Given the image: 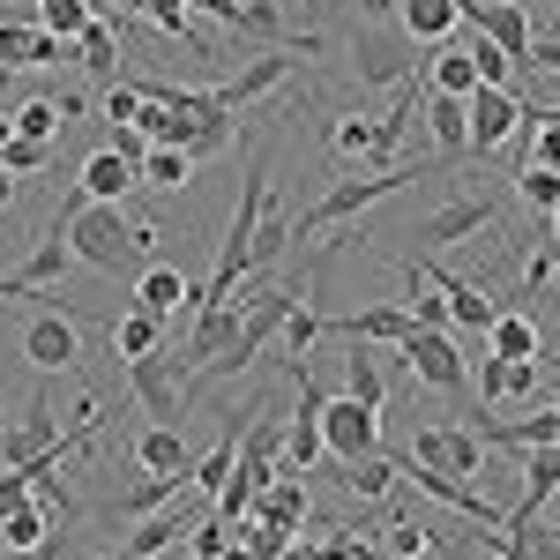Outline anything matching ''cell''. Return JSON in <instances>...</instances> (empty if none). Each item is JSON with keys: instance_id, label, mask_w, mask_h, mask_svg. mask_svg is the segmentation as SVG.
I'll return each mask as SVG.
<instances>
[{"instance_id": "cell-57", "label": "cell", "mask_w": 560, "mask_h": 560, "mask_svg": "<svg viewBox=\"0 0 560 560\" xmlns=\"http://www.w3.org/2000/svg\"><path fill=\"white\" fill-rule=\"evenodd\" d=\"M546 232H553V247H560V210H553V217H546Z\"/></svg>"}, {"instance_id": "cell-42", "label": "cell", "mask_w": 560, "mask_h": 560, "mask_svg": "<svg viewBox=\"0 0 560 560\" xmlns=\"http://www.w3.org/2000/svg\"><path fill=\"white\" fill-rule=\"evenodd\" d=\"M52 165V142H38V135H8V150H0V173H15V179H31Z\"/></svg>"}, {"instance_id": "cell-55", "label": "cell", "mask_w": 560, "mask_h": 560, "mask_svg": "<svg viewBox=\"0 0 560 560\" xmlns=\"http://www.w3.org/2000/svg\"><path fill=\"white\" fill-rule=\"evenodd\" d=\"M8 202H15V173H0V210H8Z\"/></svg>"}, {"instance_id": "cell-59", "label": "cell", "mask_w": 560, "mask_h": 560, "mask_svg": "<svg viewBox=\"0 0 560 560\" xmlns=\"http://www.w3.org/2000/svg\"><path fill=\"white\" fill-rule=\"evenodd\" d=\"M0 90H8V75H0Z\"/></svg>"}, {"instance_id": "cell-15", "label": "cell", "mask_w": 560, "mask_h": 560, "mask_svg": "<svg viewBox=\"0 0 560 560\" xmlns=\"http://www.w3.org/2000/svg\"><path fill=\"white\" fill-rule=\"evenodd\" d=\"M411 269L427 277V284L441 292V300H448V322H464V329H478V337L493 329V314H501V306L486 300V292H478L471 277H456V269H448L441 255H411Z\"/></svg>"}, {"instance_id": "cell-6", "label": "cell", "mask_w": 560, "mask_h": 560, "mask_svg": "<svg viewBox=\"0 0 560 560\" xmlns=\"http://www.w3.org/2000/svg\"><path fill=\"white\" fill-rule=\"evenodd\" d=\"M284 464V419H277V404H255L247 419H240V464H232V486L240 493H261L269 478Z\"/></svg>"}, {"instance_id": "cell-27", "label": "cell", "mask_w": 560, "mask_h": 560, "mask_svg": "<svg viewBox=\"0 0 560 560\" xmlns=\"http://www.w3.org/2000/svg\"><path fill=\"white\" fill-rule=\"evenodd\" d=\"M135 464H142V471H165V478H187V471H195V456H187V427L135 433Z\"/></svg>"}, {"instance_id": "cell-32", "label": "cell", "mask_w": 560, "mask_h": 560, "mask_svg": "<svg viewBox=\"0 0 560 560\" xmlns=\"http://www.w3.org/2000/svg\"><path fill=\"white\" fill-rule=\"evenodd\" d=\"M382 553L388 560H427L433 553V523L411 516V509H396V516H388V530H382Z\"/></svg>"}, {"instance_id": "cell-60", "label": "cell", "mask_w": 560, "mask_h": 560, "mask_svg": "<svg viewBox=\"0 0 560 560\" xmlns=\"http://www.w3.org/2000/svg\"><path fill=\"white\" fill-rule=\"evenodd\" d=\"M90 560H105V553H90Z\"/></svg>"}, {"instance_id": "cell-21", "label": "cell", "mask_w": 560, "mask_h": 560, "mask_svg": "<svg viewBox=\"0 0 560 560\" xmlns=\"http://www.w3.org/2000/svg\"><path fill=\"white\" fill-rule=\"evenodd\" d=\"M486 351H493V359H546V329H538V314H530V306H501L493 329H486Z\"/></svg>"}, {"instance_id": "cell-48", "label": "cell", "mask_w": 560, "mask_h": 560, "mask_svg": "<svg viewBox=\"0 0 560 560\" xmlns=\"http://www.w3.org/2000/svg\"><path fill=\"white\" fill-rule=\"evenodd\" d=\"M135 113H142V83L120 75V83L105 90V120H113V128H135Z\"/></svg>"}, {"instance_id": "cell-13", "label": "cell", "mask_w": 560, "mask_h": 560, "mask_svg": "<svg viewBox=\"0 0 560 560\" xmlns=\"http://www.w3.org/2000/svg\"><path fill=\"white\" fill-rule=\"evenodd\" d=\"M464 105H471V158H493L509 135H523V97H516V90L478 83Z\"/></svg>"}, {"instance_id": "cell-35", "label": "cell", "mask_w": 560, "mask_h": 560, "mask_svg": "<svg viewBox=\"0 0 560 560\" xmlns=\"http://www.w3.org/2000/svg\"><path fill=\"white\" fill-rule=\"evenodd\" d=\"M187 530H195V523L179 516V509H158V516H142V530L128 538V553H135V560H158L173 538H187Z\"/></svg>"}, {"instance_id": "cell-29", "label": "cell", "mask_w": 560, "mask_h": 560, "mask_svg": "<svg viewBox=\"0 0 560 560\" xmlns=\"http://www.w3.org/2000/svg\"><path fill=\"white\" fill-rule=\"evenodd\" d=\"M427 90H441V97H471L478 90V60H471V45H433V68H427Z\"/></svg>"}, {"instance_id": "cell-58", "label": "cell", "mask_w": 560, "mask_h": 560, "mask_svg": "<svg viewBox=\"0 0 560 560\" xmlns=\"http://www.w3.org/2000/svg\"><path fill=\"white\" fill-rule=\"evenodd\" d=\"M509 8H530V0H509Z\"/></svg>"}, {"instance_id": "cell-54", "label": "cell", "mask_w": 560, "mask_h": 560, "mask_svg": "<svg viewBox=\"0 0 560 560\" xmlns=\"http://www.w3.org/2000/svg\"><path fill=\"white\" fill-rule=\"evenodd\" d=\"M388 8H396V0H359V15H366V23H382Z\"/></svg>"}, {"instance_id": "cell-61", "label": "cell", "mask_w": 560, "mask_h": 560, "mask_svg": "<svg viewBox=\"0 0 560 560\" xmlns=\"http://www.w3.org/2000/svg\"><path fill=\"white\" fill-rule=\"evenodd\" d=\"M120 560H135V553H120Z\"/></svg>"}, {"instance_id": "cell-10", "label": "cell", "mask_w": 560, "mask_h": 560, "mask_svg": "<svg viewBox=\"0 0 560 560\" xmlns=\"http://www.w3.org/2000/svg\"><path fill=\"white\" fill-rule=\"evenodd\" d=\"M60 441H68V433H60V411H52V396L38 388V396L23 404V419H8V427H0V471H23L31 456L60 448Z\"/></svg>"}, {"instance_id": "cell-9", "label": "cell", "mask_w": 560, "mask_h": 560, "mask_svg": "<svg viewBox=\"0 0 560 560\" xmlns=\"http://www.w3.org/2000/svg\"><path fill=\"white\" fill-rule=\"evenodd\" d=\"M128 388L158 427H187L179 419V351L158 345V351H142V359H128Z\"/></svg>"}, {"instance_id": "cell-46", "label": "cell", "mask_w": 560, "mask_h": 560, "mask_svg": "<svg viewBox=\"0 0 560 560\" xmlns=\"http://www.w3.org/2000/svg\"><path fill=\"white\" fill-rule=\"evenodd\" d=\"M471 60H478V83H501V90H516L509 75H516V60L501 52L493 38H471Z\"/></svg>"}, {"instance_id": "cell-17", "label": "cell", "mask_w": 560, "mask_h": 560, "mask_svg": "<svg viewBox=\"0 0 560 560\" xmlns=\"http://www.w3.org/2000/svg\"><path fill=\"white\" fill-rule=\"evenodd\" d=\"M419 120H427L433 150H441V165H464V158H471V105H464V97H441V90H427V97H419Z\"/></svg>"}, {"instance_id": "cell-37", "label": "cell", "mask_w": 560, "mask_h": 560, "mask_svg": "<svg viewBox=\"0 0 560 560\" xmlns=\"http://www.w3.org/2000/svg\"><path fill=\"white\" fill-rule=\"evenodd\" d=\"M38 8L45 31H60V38H83L90 23H97V0H31Z\"/></svg>"}, {"instance_id": "cell-38", "label": "cell", "mask_w": 560, "mask_h": 560, "mask_svg": "<svg viewBox=\"0 0 560 560\" xmlns=\"http://www.w3.org/2000/svg\"><path fill=\"white\" fill-rule=\"evenodd\" d=\"M195 173H202V165H195L187 150H165V142H150V158H142V179H150V187H187Z\"/></svg>"}, {"instance_id": "cell-4", "label": "cell", "mask_w": 560, "mask_h": 560, "mask_svg": "<svg viewBox=\"0 0 560 560\" xmlns=\"http://www.w3.org/2000/svg\"><path fill=\"white\" fill-rule=\"evenodd\" d=\"M292 306H300V292H292V284H261L255 300L240 306V337L224 345V359H217V366L202 374V382H217V374H240V366H255V359H261V345H269V337L284 329V314H292Z\"/></svg>"}, {"instance_id": "cell-51", "label": "cell", "mask_w": 560, "mask_h": 560, "mask_svg": "<svg viewBox=\"0 0 560 560\" xmlns=\"http://www.w3.org/2000/svg\"><path fill=\"white\" fill-rule=\"evenodd\" d=\"M523 68H538V75H560V31H530V52H523Z\"/></svg>"}, {"instance_id": "cell-3", "label": "cell", "mask_w": 560, "mask_h": 560, "mask_svg": "<svg viewBox=\"0 0 560 560\" xmlns=\"http://www.w3.org/2000/svg\"><path fill=\"white\" fill-rule=\"evenodd\" d=\"M60 224H68L75 261H90V269L120 277V269L135 261V224L120 217V202H90L83 187H75V195H60Z\"/></svg>"}, {"instance_id": "cell-22", "label": "cell", "mask_w": 560, "mask_h": 560, "mask_svg": "<svg viewBox=\"0 0 560 560\" xmlns=\"http://www.w3.org/2000/svg\"><path fill=\"white\" fill-rule=\"evenodd\" d=\"M135 179H142V165H135V158H120V150L105 142V150H90V158H83V173H75V187H83L90 202H120V195H128Z\"/></svg>"}, {"instance_id": "cell-40", "label": "cell", "mask_w": 560, "mask_h": 560, "mask_svg": "<svg viewBox=\"0 0 560 560\" xmlns=\"http://www.w3.org/2000/svg\"><path fill=\"white\" fill-rule=\"evenodd\" d=\"M75 120V105H52V97H31L23 113H15V135H38V142H52V135Z\"/></svg>"}, {"instance_id": "cell-41", "label": "cell", "mask_w": 560, "mask_h": 560, "mask_svg": "<svg viewBox=\"0 0 560 560\" xmlns=\"http://www.w3.org/2000/svg\"><path fill=\"white\" fill-rule=\"evenodd\" d=\"M232 135H240V120H232V113H210V120H195V135H187V158H195V165H210L217 150H232Z\"/></svg>"}, {"instance_id": "cell-30", "label": "cell", "mask_w": 560, "mask_h": 560, "mask_svg": "<svg viewBox=\"0 0 560 560\" xmlns=\"http://www.w3.org/2000/svg\"><path fill=\"white\" fill-rule=\"evenodd\" d=\"M52 523H68L60 509H45V501H23V509H8L0 516V546H45L52 538Z\"/></svg>"}, {"instance_id": "cell-20", "label": "cell", "mask_w": 560, "mask_h": 560, "mask_svg": "<svg viewBox=\"0 0 560 560\" xmlns=\"http://www.w3.org/2000/svg\"><path fill=\"white\" fill-rule=\"evenodd\" d=\"M292 68H300V52H261V60H247L240 75H224V83H210V90H217V105H224V113H240V105L269 97V90L284 83Z\"/></svg>"}, {"instance_id": "cell-18", "label": "cell", "mask_w": 560, "mask_h": 560, "mask_svg": "<svg viewBox=\"0 0 560 560\" xmlns=\"http://www.w3.org/2000/svg\"><path fill=\"white\" fill-rule=\"evenodd\" d=\"M351 68H359V83L382 90V83H404L411 75V38H388V31H359V45H351Z\"/></svg>"}, {"instance_id": "cell-7", "label": "cell", "mask_w": 560, "mask_h": 560, "mask_svg": "<svg viewBox=\"0 0 560 560\" xmlns=\"http://www.w3.org/2000/svg\"><path fill=\"white\" fill-rule=\"evenodd\" d=\"M396 359L427 388H441V396H464V388H471V366H464V351H456L448 329H411V337L396 345Z\"/></svg>"}, {"instance_id": "cell-23", "label": "cell", "mask_w": 560, "mask_h": 560, "mask_svg": "<svg viewBox=\"0 0 560 560\" xmlns=\"http://www.w3.org/2000/svg\"><path fill=\"white\" fill-rule=\"evenodd\" d=\"M306 509H314V501H306V478L300 471H277L255 493V523H277V530H300Z\"/></svg>"}, {"instance_id": "cell-31", "label": "cell", "mask_w": 560, "mask_h": 560, "mask_svg": "<svg viewBox=\"0 0 560 560\" xmlns=\"http://www.w3.org/2000/svg\"><path fill=\"white\" fill-rule=\"evenodd\" d=\"M337 486H345L351 501H382L388 486H396V464L374 448V456H359V464H337Z\"/></svg>"}, {"instance_id": "cell-28", "label": "cell", "mask_w": 560, "mask_h": 560, "mask_svg": "<svg viewBox=\"0 0 560 560\" xmlns=\"http://www.w3.org/2000/svg\"><path fill=\"white\" fill-rule=\"evenodd\" d=\"M179 493H187V478H165V471H142L128 486V493H120V501H113V516H128V523H142V516H158V509H173Z\"/></svg>"}, {"instance_id": "cell-39", "label": "cell", "mask_w": 560, "mask_h": 560, "mask_svg": "<svg viewBox=\"0 0 560 560\" xmlns=\"http://www.w3.org/2000/svg\"><path fill=\"white\" fill-rule=\"evenodd\" d=\"M277 337H284V359H314V345H322V306H292V314H284V329H277Z\"/></svg>"}, {"instance_id": "cell-12", "label": "cell", "mask_w": 560, "mask_h": 560, "mask_svg": "<svg viewBox=\"0 0 560 560\" xmlns=\"http://www.w3.org/2000/svg\"><path fill=\"white\" fill-rule=\"evenodd\" d=\"M411 464H433V471H456V478H486V441L471 427H419L411 433Z\"/></svg>"}, {"instance_id": "cell-47", "label": "cell", "mask_w": 560, "mask_h": 560, "mask_svg": "<svg viewBox=\"0 0 560 560\" xmlns=\"http://www.w3.org/2000/svg\"><path fill=\"white\" fill-rule=\"evenodd\" d=\"M31 31H38V23H15V15L0 23V75H8V68H31Z\"/></svg>"}, {"instance_id": "cell-16", "label": "cell", "mask_w": 560, "mask_h": 560, "mask_svg": "<svg viewBox=\"0 0 560 560\" xmlns=\"http://www.w3.org/2000/svg\"><path fill=\"white\" fill-rule=\"evenodd\" d=\"M419 322H411V306H359V314H322V337H359V345H404Z\"/></svg>"}, {"instance_id": "cell-33", "label": "cell", "mask_w": 560, "mask_h": 560, "mask_svg": "<svg viewBox=\"0 0 560 560\" xmlns=\"http://www.w3.org/2000/svg\"><path fill=\"white\" fill-rule=\"evenodd\" d=\"M75 60H83L90 75H120V23H105V15H97L83 38H75Z\"/></svg>"}, {"instance_id": "cell-49", "label": "cell", "mask_w": 560, "mask_h": 560, "mask_svg": "<svg viewBox=\"0 0 560 560\" xmlns=\"http://www.w3.org/2000/svg\"><path fill=\"white\" fill-rule=\"evenodd\" d=\"M501 396H509V359L478 351V411H486V404H501Z\"/></svg>"}, {"instance_id": "cell-50", "label": "cell", "mask_w": 560, "mask_h": 560, "mask_svg": "<svg viewBox=\"0 0 560 560\" xmlns=\"http://www.w3.org/2000/svg\"><path fill=\"white\" fill-rule=\"evenodd\" d=\"M553 277H560V255H553V247H538V255L523 261V292H530V306H538V292H546Z\"/></svg>"}, {"instance_id": "cell-53", "label": "cell", "mask_w": 560, "mask_h": 560, "mask_svg": "<svg viewBox=\"0 0 560 560\" xmlns=\"http://www.w3.org/2000/svg\"><path fill=\"white\" fill-rule=\"evenodd\" d=\"M187 8H202V15H217V23H224V31H232V23H240V0H187Z\"/></svg>"}, {"instance_id": "cell-52", "label": "cell", "mask_w": 560, "mask_h": 560, "mask_svg": "<svg viewBox=\"0 0 560 560\" xmlns=\"http://www.w3.org/2000/svg\"><path fill=\"white\" fill-rule=\"evenodd\" d=\"M366 142H374V120H359V113L337 120V150H345V158H366Z\"/></svg>"}, {"instance_id": "cell-26", "label": "cell", "mask_w": 560, "mask_h": 560, "mask_svg": "<svg viewBox=\"0 0 560 560\" xmlns=\"http://www.w3.org/2000/svg\"><path fill=\"white\" fill-rule=\"evenodd\" d=\"M135 306L165 322V314H179V306H195V284H187L179 269H165V261H150V269L135 277Z\"/></svg>"}, {"instance_id": "cell-1", "label": "cell", "mask_w": 560, "mask_h": 560, "mask_svg": "<svg viewBox=\"0 0 560 560\" xmlns=\"http://www.w3.org/2000/svg\"><path fill=\"white\" fill-rule=\"evenodd\" d=\"M433 173H448V165H441V158H427V165H411V158H396V165H359V173L329 179V195L306 217H292V240H314V232H329V224H351L359 210H374V202H388V195H404L411 179H433Z\"/></svg>"}, {"instance_id": "cell-45", "label": "cell", "mask_w": 560, "mask_h": 560, "mask_svg": "<svg viewBox=\"0 0 560 560\" xmlns=\"http://www.w3.org/2000/svg\"><path fill=\"white\" fill-rule=\"evenodd\" d=\"M284 247H292V217L277 210V195H269V210H261V232H255V269H261V261H277Z\"/></svg>"}, {"instance_id": "cell-64", "label": "cell", "mask_w": 560, "mask_h": 560, "mask_svg": "<svg viewBox=\"0 0 560 560\" xmlns=\"http://www.w3.org/2000/svg\"><path fill=\"white\" fill-rule=\"evenodd\" d=\"M0 306H8V300H0Z\"/></svg>"}, {"instance_id": "cell-34", "label": "cell", "mask_w": 560, "mask_h": 560, "mask_svg": "<svg viewBox=\"0 0 560 560\" xmlns=\"http://www.w3.org/2000/svg\"><path fill=\"white\" fill-rule=\"evenodd\" d=\"M158 345H165V322H158V314L128 306V314L113 322V351H120V359H142V351H158Z\"/></svg>"}, {"instance_id": "cell-63", "label": "cell", "mask_w": 560, "mask_h": 560, "mask_svg": "<svg viewBox=\"0 0 560 560\" xmlns=\"http://www.w3.org/2000/svg\"><path fill=\"white\" fill-rule=\"evenodd\" d=\"M52 560H60V553H52Z\"/></svg>"}, {"instance_id": "cell-24", "label": "cell", "mask_w": 560, "mask_h": 560, "mask_svg": "<svg viewBox=\"0 0 560 560\" xmlns=\"http://www.w3.org/2000/svg\"><path fill=\"white\" fill-rule=\"evenodd\" d=\"M396 15H404V38L411 45H441L464 31V8L456 0H396Z\"/></svg>"}, {"instance_id": "cell-8", "label": "cell", "mask_w": 560, "mask_h": 560, "mask_svg": "<svg viewBox=\"0 0 560 560\" xmlns=\"http://www.w3.org/2000/svg\"><path fill=\"white\" fill-rule=\"evenodd\" d=\"M322 448H329L337 464L374 456V448H382V411H366L359 396H329V404H322Z\"/></svg>"}, {"instance_id": "cell-19", "label": "cell", "mask_w": 560, "mask_h": 560, "mask_svg": "<svg viewBox=\"0 0 560 560\" xmlns=\"http://www.w3.org/2000/svg\"><path fill=\"white\" fill-rule=\"evenodd\" d=\"M464 23H471L478 38H493L523 68V52H530V8H509V0H464Z\"/></svg>"}, {"instance_id": "cell-56", "label": "cell", "mask_w": 560, "mask_h": 560, "mask_svg": "<svg viewBox=\"0 0 560 560\" xmlns=\"http://www.w3.org/2000/svg\"><path fill=\"white\" fill-rule=\"evenodd\" d=\"M8 135H15V113H0V150H8Z\"/></svg>"}, {"instance_id": "cell-62", "label": "cell", "mask_w": 560, "mask_h": 560, "mask_svg": "<svg viewBox=\"0 0 560 560\" xmlns=\"http://www.w3.org/2000/svg\"><path fill=\"white\" fill-rule=\"evenodd\" d=\"M456 8H464V0H456Z\"/></svg>"}, {"instance_id": "cell-43", "label": "cell", "mask_w": 560, "mask_h": 560, "mask_svg": "<svg viewBox=\"0 0 560 560\" xmlns=\"http://www.w3.org/2000/svg\"><path fill=\"white\" fill-rule=\"evenodd\" d=\"M516 195L538 217H553L560 210V173H553V165H523V173H516Z\"/></svg>"}, {"instance_id": "cell-44", "label": "cell", "mask_w": 560, "mask_h": 560, "mask_svg": "<svg viewBox=\"0 0 560 560\" xmlns=\"http://www.w3.org/2000/svg\"><path fill=\"white\" fill-rule=\"evenodd\" d=\"M404 284H411V322H419V329H448V300L433 292L427 277L411 269V261H404Z\"/></svg>"}, {"instance_id": "cell-25", "label": "cell", "mask_w": 560, "mask_h": 560, "mask_svg": "<svg viewBox=\"0 0 560 560\" xmlns=\"http://www.w3.org/2000/svg\"><path fill=\"white\" fill-rule=\"evenodd\" d=\"M382 359H388L382 345H359V337H351V359H345V396H359L366 411H382V404H388V366H382Z\"/></svg>"}, {"instance_id": "cell-36", "label": "cell", "mask_w": 560, "mask_h": 560, "mask_svg": "<svg viewBox=\"0 0 560 560\" xmlns=\"http://www.w3.org/2000/svg\"><path fill=\"white\" fill-rule=\"evenodd\" d=\"M142 15H150V23H158V31H165V38L195 45V52H202V60H210V38H202V31H195V8H187V0H142Z\"/></svg>"}, {"instance_id": "cell-5", "label": "cell", "mask_w": 560, "mask_h": 560, "mask_svg": "<svg viewBox=\"0 0 560 560\" xmlns=\"http://www.w3.org/2000/svg\"><path fill=\"white\" fill-rule=\"evenodd\" d=\"M45 314L23 329V359L38 366V374H68L75 359H83V322H75V306H60V284L52 292H38Z\"/></svg>"}, {"instance_id": "cell-14", "label": "cell", "mask_w": 560, "mask_h": 560, "mask_svg": "<svg viewBox=\"0 0 560 560\" xmlns=\"http://www.w3.org/2000/svg\"><path fill=\"white\" fill-rule=\"evenodd\" d=\"M493 217H501V195H456V202H441L433 217H419L411 240H419V255H427V247H456V240L486 232Z\"/></svg>"}, {"instance_id": "cell-11", "label": "cell", "mask_w": 560, "mask_h": 560, "mask_svg": "<svg viewBox=\"0 0 560 560\" xmlns=\"http://www.w3.org/2000/svg\"><path fill=\"white\" fill-rule=\"evenodd\" d=\"M68 261H75V247H68V224L52 217V224H45V240L31 247V261H23V269H0V300H31V292H52V284L68 277Z\"/></svg>"}, {"instance_id": "cell-2", "label": "cell", "mask_w": 560, "mask_h": 560, "mask_svg": "<svg viewBox=\"0 0 560 560\" xmlns=\"http://www.w3.org/2000/svg\"><path fill=\"white\" fill-rule=\"evenodd\" d=\"M261 210H269V158H261L255 173L240 179V202H232V224H224V247H217V269L210 284L195 292V306H217L240 292V277L255 269V232H261Z\"/></svg>"}]
</instances>
